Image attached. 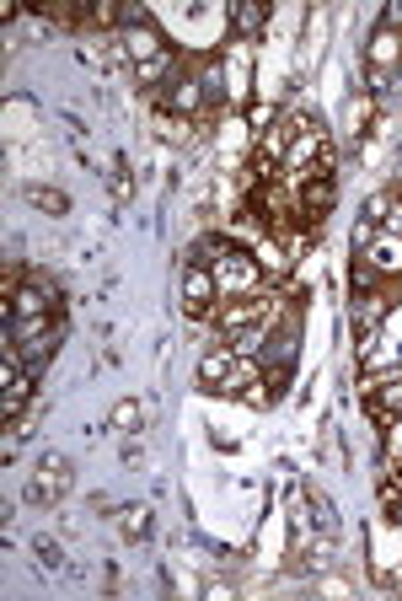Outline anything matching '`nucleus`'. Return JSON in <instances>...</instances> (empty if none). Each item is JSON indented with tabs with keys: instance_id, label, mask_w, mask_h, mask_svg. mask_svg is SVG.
I'll use <instances>...</instances> for the list:
<instances>
[{
	"instance_id": "2",
	"label": "nucleus",
	"mask_w": 402,
	"mask_h": 601,
	"mask_svg": "<svg viewBox=\"0 0 402 601\" xmlns=\"http://www.w3.org/2000/svg\"><path fill=\"white\" fill-rule=\"evenodd\" d=\"M221 285H215V274H210V263H188L182 269V311L193 317V322H204V317H215L221 311Z\"/></svg>"
},
{
	"instance_id": "6",
	"label": "nucleus",
	"mask_w": 402,
	"mask_h": 601,
	"mask_svg": "<svg viewBox=\"0 0 402 601\" xmlns=\"http://www.w3.org/2000/svg\"><path fill=\"white\" fill-rule=\"evenodd\" d=\"M269 311H274V300L258 291V296H236V300H226V306H221L215 317H221L226 339H236L241 328H263V322H269Z\"/></svg>"
},
{
	"instance_id": "1",
	"label": "nucleus",
	"mask_w": 402,
	"mask_h": 601,
	"mask_svg": "<svg viewBox=\"0 0 402 601\" xmlns=\"http://www.w3.org/2000/svg\"><path fill=\"white\" fill-rule=\"evenodd\" d=\"M210 274H215V285L230 291V296H258V285H263L258 258H252V252H241V247H226V252L210 263Z\"/></svg>"
},
{
	"instance_id": "18",
	"label": "nucleus",
	"mask_w": 402,
	"mask_h": 601,
	"mask_svg": "<svg viewBox=\"0 0 402 601\" xmlns=\"http://www.w3.org/2000/svg\"><path fill=\"white\" fill-rule=\"evenodd\" d=\"M140 419H145V409H140L134 398H123V403H113V414H108V424H113V429H134Z\"/></svg>"
},
{
	"instance_id": "8",
	"label": "nucleus",
	"mask_w": 402,
	"mask_h": 601,
	"mask_svg": "<svg viewBox=\"0 0 402 601\" xmlns=\"http://www.w3.org/2000/svg\"><path fill=\"white\" fill-rule=\"evenodd\" d=\"M365 60H370V81L381 86V81H387V70H397V64H402V33H397V27H387V22H381V27L370 33Z\"/></svg>"
},
{
	"instance_id": "5",
	"label": "nucleus",
	"mask_w": 402,
	"mask_h": 601,
	"mask_svg": "<svg viewBox=\"0 0 402 601\" xmlns=\"http://www.w3.org/2000/svg\"><path fill=\"white\" fill-rule=\"evenodd\" d=\"M70 483H75V468H70L64 457H44V462H38V473H33V483H27V499L54 505V499L70 494Z\"/></svg>"
},
{
	"instance_id": "3",
	"label": "nucleus",
	"mask_w": 402,
	"mask_h": 601,
	"mask_svg": "<svg viewBox=\"0 0 402 601\" xmlns=\"http://www.w3.org/2000/svg\"><path fill=\"white\" fill-rule=\"evenodd\" d=\"M354 252H359V269H365V274L402 280V237L397 232H376V237L365 241V247H354Z\"/></svg>"
},
{
	"instance_id": "7",
	"label": "nucleus",
	"mask_w": 402,
	"mask_h": 601,
	"mask_svg": "<svg viewBox=\"0 0 402 601\" xmlns=\"http://www.w3.org/2000/svg\"><path fill=\"white\" fill-rule=\"evenodd\" d=\"M365 409H370V419H381V424H397L402 419V370L376 376V381L365 387Z\"/></svg>"
},
{
	"instance_id": "22",
	"label": "nucleus",
	"mask_w": 402,
	"mask_h": 601,
	"mask_svg": "<svg viewBox=\"0 0 402 601\" xmlns=\"http://www.w3.org/2000/svg\"><path fill=\"white\" fill-rule=\"evenodd\" d=\"M236 27H241V33L263 27V11H258V5H241V11H236Z\"/></svg>"
},
{
	"instance_id": "16",
	"label": "nucleus",
	"mask_w": 402,
	"mask_h": 601,
	"mask_svg": "<svg viewBox=\"0 0 402 601\" xmlns=\"http://www.w3.org/2000/svg\"><path fill=\"white\" fill-rule=\"evenodd\" d=\"M252 258H258V269H263V274H289V258H285V247H279V241H258V252H252Z\"/></svg>"
},
{
	"instance_id": "17",
	"label": "nucleus",
	"mask_w": 402,
	"mask_h": 601,
	"mask_svg": "<svg viewBox=\"0 0 402 601\" xmlns=\"http://www.w3.org/2000/svg\"><path fill=\"white\" fill-rule=\"evenodd\" d=\"M354 317H359L365 328H376V322L387 317V300L376 296V291H365V300H354Z\"/></svg>"
},
{
	"instance_id": "4",
	"label": "nucleus",
	"mask_w": 402,
	"mask_h": 601,
	"mask_svg": "<svg viewBox=\"0 0 402 601\" xmlns=\"http://www.w3.org/2000/svg\"><path fill=\"white\" fill-rule=\"evenodd\" d=\"M123 22H129V27H123V38H118V44H123V54L134 60V70H140V64H151L156 54H167V44H162V33H156V22H151V16L129 11Z\"/></svg>"
},
{
	"instance_id": "10",
	"label": "nucleus",
	"mask_w": 402,
	"mask_h": 601,
	"mask_svg": "<svg viewBox=\"0 0 402 601\" xmlns=\"http://www.w3.org/2000/svg\"><path fill=\"white\" fill-rule=\"evenodd\" d=\"M328 210H333V178H300V215H306L317 232H322Z\"/></svg>"
},
{
	"instance_id": "15",
	"label": "nucleus",
	"mask_w": 402,
	"mask_h": 601,
	"mask_svg": "<svg viewBox=\"0 0 402 601\" xmlns=\"http://www.w3.org/2000/svg\"><path fill=\"white\" fill-rule=\"evenodd\" d=\"M59 344V328H49V333H38V339H27V350H22V360H27V370H38V365L54 355Z\"/></svg>"
},
{
	"instance_id": "20",
	"label": "nucleus",
	"mask_w": 402,
	"mask_h": 601,
	"mask_svg": "<svg viewBox=\"0 0 402 601\" xmlns=\"http://www.w3.org/2000/svg\"><path fill=\"white\" fill-rule=\"evenodd\" d=\"M129 193H134V182H129V162L118 156V162H113V199H118V204H123Z\"/></svg>"
},
{
	"instance_id": "13",
	"label": "nucleus",
	"mask_w": 402,
	"mask_h": 601,
	"mask_svg": "<svg viewBox=\"0 0 402 601\" xmlns=\"http://www.w3.org/2000/svg\"><path fill=\"white\" fill-rule=\"evenodd\" d=\"M199 97H204V92H199V81H172V92L162 97V108H172V113H193V108H199Z\"/></svg>"
},
{
	"instance_id": "11",
	"label": "nucleus",
	"mask_w": 402,
	"mask_h": 601,
	"mask_svg": "<svg viewBox=\"0 0 402 601\" xmlns=\"http://www.w3.org/2000/svg\"><path fill=\"white\" fill-rule=\"evenodd\" d=\"M236 360H241V355H236L230 344H215V350L199 360V381H204L210 392H221V387L230 381V370H236Z\"/></svg>"
},
{
	"instance_id": "9",
	"label": "nucleus",
	"mask_w": 402,
	"mask_h": 601,
	"mask_svg": "<svg viewBox=\"0 0 402 601\" xmlns=\"http://www.w3.org/2000/svg\"><path fill=\"white\" fill-rule=\"evenodd\" d=\"M322 145H328V134H317V129L306 123V129L295 134V145L285 151V172H289V178H295V182L306 178V172L317 167V156H322Z\"/></svg>"
},
{
	"instance_id": "21",
	"label": "nucleus",
	"mask_w": 402,
	"mask_h": 601,
	"mask_svg": "<svg viewBox=\"0 0 402 601\" xmlns=\"http://www.w3.org/2000/svg\"><path fill=\"white\" fill-rule=\"evenodd\" d=\"M365 215H370V226H376V221L387 226V221H392V193H376V199L365 204Z\"/></svg>"
},
{
	"instance_id": "19",
	"label": "nucleus",
	"mask_w": 402,
	"mask_h": 601,
	"mask_svg": "<svg viewBox=\"0 0 402 601\" xmlns=\"http://www.w3.org/2000/svg\"><path fill=\"white\" fill-rule=\"evenodd\" d=\"M167 70H172V49H167V54H156L151 64H140V86H156Z\"/></svg>"
},
{
	"instance_id": "12",
	"label": "nucleus",
	"mask_w": 402,
	"mask_h": 601,
	"mask_svg": "<svg viewBox=\"0 0 402 601\" xmlns=\"http://www.w3.org/2000/svg\"><path fill=\"white\" fill-rule=\"evenodd\" d=\"M118 532L129 542L151 537V505H123V510H118Z\"/></svg>"
},
{
	"instance_id": "14",
	"label": "nucleus",
	"mask_w": 402,
	"mask_h": 601,
	"mask_svg": "<svg viewBox=\"0 0 402 601\" xmlns=\"http://www.w3.org/2000/svg\"><path fill=\"white\" fill-rule=\"evenodd\" d=\"M22 199H27L33 210H49V215H64V210H70V199H64V193H54V188H33V182L22 188Z\"/></svg>"
}]
</instances>
